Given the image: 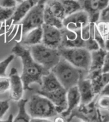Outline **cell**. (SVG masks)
Here are the masks:
<instances>
[{"label":"cell","mask_w":109,"mask_h":122,"mask_svg":"<svg viewBox=\"0 0 109 122\" xmlns=\"http://www.w3.org/2000/svg\"><path fill=\"white\" fill-rule=\"evenodd\" d=\"M12 54L20 57L22 63V72L20 76L23 82L24 89L32 90L31 85L42 84V77L50 71L47 70L33 59L30 50L21 44H16L11 51Z\"/></svg>","instance_id":"cell-1"},{"label":"cell","mask_w":109,"mask_h":122,"mask_svg":"<svg viewBox=\"0 0 109 122\" xmlns=\"http://www.w3.org/2000/svg\"><path fill=\"white\" fill-rule=\"evenodd\" d=\"M84 69H78L72 65L67 60L61 57L59 62L51 69L58 80L65 89L77 86V84L83 77Z\"/></svg>","instance_id":"cell-2"},{"label":"cell","mask_w":109,"mask_h":122,"mask_svg":"<svg viewBox=\"0 0 109 122\" xmlns=\"http://www.w3.org/2000/svg\"><path fill=\"white\" fill-rule=\"evenodd\" d=\"M26 109L32 118H49L58 114L53 103L46 97L38 93L28 100Z\"/></svg>","instance_id":"cell-3"},{"label":"cell","mask_w":109,"mask_h":122,"mask_svg":"<svg viewBox=\"0 0 109 122\" xmlns=\"http://www.w3.org/2000/svg\"><path fill=\"white\" fill-rule=\"evenodd\" d=\"M29 50L36 62L49 71H51L61 58L58 48L49 47L42 42L30 46Z\"/></svg>","instance_id":"cell-4"},{"label":"cell","mask_w":109,"mask_h":122,"mask_svg":"<svg viewBox=\"0 0 109 122\" xmlns=\"http://www.w3.org/2000/svg\"><path fill=\"white\" fill-rule=\"evenodd\" d=\"M63 58L78 69L88 71L90 66V51L84 47H65L58 48Z\"/></svg>","instance_id":"cell-5"},{"label":"cell","mask_w":109,"mask_h":122,"mask_svg":"<svg viewBox=\"0 0 109 122\" xmlns=\"http://www.w3.org/2000/svg\"><path fill=\"white\" fill-rule=\"evenodd\" d=\"M46 2V0H40V2L28 11V13L20 21L22 25V36L30 30L42 26L44 23V16Z\"/></svg>","instance_id":"cell-6"},{"label":"cell","mask_w":109,"mask_h":122,"mask_svg":"<svg viewBox=\"0 0 109 122\" xmlns=\"http://www.w3.org/2000/svg\"><path fill=\"white\" fill-rule=\"evenodd\" d=\"M89 23L90 15L83 9L66 16L63 20L64 28L70 30H80Z\"/></svg>","instance_id":"cell-7"},{"label":"cell","mask_w":109,"mask_h":122,"mask_svg":"<svg viewBox=\"0 0 109 122\" xmlns=\"http://www.w3.org/2000/svg\"><path fill=\"white\" fill-rule=\"evenodd\" d=\"M43 29V40L42 43L53 48H58L62 44V32L61 29L54 26L44 23L42 25Z\"/></svg>","instance_id":"cell-8"},{"label":"cell","mask_w":109,"mask_h":122,"mask_svg":"<svg viewBox=\"0 0 109 122\" xmlns=\"http://www.w3.org/2000/svg\"><path fill=\"white\" fill-rule=\"evenodd\" d=\"M10 80V97L15 101H20L23 95L24 86L21 77L16 68H12L9 74Z\"/></svg>","instance_id":"cell-9"},{"label":"cell","mask_w":109,"mask_h":122,"mask_svg":"<svg viewBox=\"0 0 109 122\" xmlns=\"http://www.w3.org/2000/svg\"><path fill=\"white\" fill-rule=\"evenodd\" d=\"M41 95H44L49 98L53 104L55 106L58 113H62L67 108L66 103V89L64 87H60L56 90L46 92L38 93Z\"/></svg>","instance_id":"cell-10"},{"label":"cell","mask_w":109,"mask_h":122,"mask_svg":"<svg viewBox=\"0 0 109 122\" xmlns=\"http://www.w3.org/2000/svg\"><path fill=\"white\" fill-rule=\"evenodd\" d=\"M77 86L79 91L80 96H81V103L82 104H88L91 103L96 95L92 83L90 79L89 78H82L78 81Z\"/></svg>","instance_id":"cell-11"},{"label":"cell","mask_w":109,"mask_h":122,"mask_svg":"<svg viewBox=\"0 0 109 122\" xmlns=\"http://www.w3.org/2000/svg\"><path fill=\"white\" fill-rule=\"evenodd\" d=\"M66 103L67 108L64 112L60 113L63 117H67L81 103V96L77 86L66 90Z\"/></svg>","instance_id":"cell-12"},{"label":"cell","mask_w":109,"mask_h":122,"mask_svg":"<svg viewBox=\"0 0 109 122\" xmlns=\"http://www.w3.org/2000/svg\"><path fill=\"white\" fill-rule=\"evenodd\" d=\"M39 2L40 0H23L16 5L11 19H12L14 22H20L28 13V11Z\"/></svg>","instance_id":"cell-13"},{"label":"cell","mask_w":109,"mask_h":122,"mask_svg":"<svg viewBox=\"0 0 109 122\" xmlns=\"http://www.w3.org/2000/svg\"><path fill=\"white\" fill-rule=\"evenodd\" d=\"M60 87L63 86L55 75L50 71L48 74L44 75L42 77V84L40 85V89L37 91V93L52 92Z\"/></svg>","instance_id":"cell-14"},{"label":"cell","mask_w":109,"mask_h":122,"mask_svg":"<svg viewBox=\"0 0 109 122\" xmlns=\"http://www.w3.org/2000/svg\"><path fill=\"white\" fill-rule=\"evenodd\" d=\"M106 53L107 50L102 48L90 51V66L88 71H102Z\"/></svg>","instance_id":"cell-15"},{"label":"cell","mask_w":109,"mask_h":122,"mask_svg":"<svg viewBox=\"0 0 109 122\" xmlns=\"http://www.w3.org/2000/svg\"><path fill=\"white\" fill-rule=\"evenodd\" d=\"M43 40V29L42 26L34 28L28 30L22 36L21 43L25 46H32L42 42Z\"/></svg>","instance_id":"cell-16"},{"label":"cell","mask_w":109,"mask_h":122,"mask_svg":"<svg viewBox=\"0 0 109 122\" xmlns=\"http://www.w3.org/2000/svg\"><path fill=\"white\" fill-rule=\"evenodd\" d=\"M46 6L54 16L60 20L63 21L66 16L64 8L60 0H46Z\"/></svg>","instance_id":"cell-17"},{"label":"cell","mask_w":109,"mask_h":122,"mask_svg":"<svg viewBox=\"0 0 109 122\" xmlns=\"http://www.w3.org/2000/svg\"><path fill=\"white\" fill-rule=\"evenodd\" d=\"M27 99H20L18 101V107H19V112L16 117L13 120L15 122H28L31 121V116L28 115L27 109L26 108V105L27 103Z\"/></svg>","instance_id":"cell-18"},{"label":"cell","mask_w":109,"mask_h":122,"mask_svg":"<svg viewBox=\"0 0 109 122\" xmlns=\"http://www.w3.org/2000/svg\"><path fill=\"white\" fill-rule=\"evenodd\" d=\"M44 23L47 25H50L54 26L58 28L62 29L64 28L63 21L60 20L58 18L54 16L50 10L45 5V9H44Z\"/></svg>","instance_id":"cell-19"},{"label":"cell","mask_w":109,"mask_h":122,"mask_svg":"<svg viewBox=\"0 0 109 122\" xmlns=\"http://www.w3.org/2000/svg\"><path fill=\"white\" fill-rule=\"evenodd\" d=\"M60 1L64 6L66 16L82 9V5L78 0H60Z\"/></svg>","instance_id":"cell-20"},{"label":"cell","mask_w":109,"mask_h":122,"mask_svg":"<svg viewBox=\"0 0 109 122\" xmlns=\"http://www.w3.org/2000/svg\"><path fill=\"white\" fill-rule=\"evenodd\" d=\"M14 59V54H12L6 57L5 60L0 62V77H6V70H7L9 64Z\"/></svg>","instance_id":"cell-21"},{"label":"cell","mask_w":109,"mask_h":122,"mask_svg":"<svg viewBox=\"0 0 109 122\" xmlns=\"http://www.w3.org/2000/svg\"><path fill=\"white\" fill-rule=\"evenodd\" d=\"M95 25L99 34L105 40L109 34V23L105 22H100L97 24L95 23Z\"/></svg>","instance_id":"cell-22"},{"label":"cell","mask_w":109,"mask_h":122,"mask_svg":"<svg viewBox=\"0 0 109 122\" xmlns=\"http://www.w3.org/2000/svg\"><path fill=\"white\" fill-rule=\"evenodd\" d=\"M15 8H5L0 7V22L8 20L13 16Z\"/></svg>","instance_id":"cell-23"},{"label":"cell","mask_w":109,"mask_h":122,"mask_svg":"<svg viewBox=\"0 0 109 122\" xmlns=\"http://www.w3.org/2000/svg\"><path fill=\"white\" fill-rule=\"evenodd\" d=\"M96 107L101 109H109V96L105 95H100L96 102Z\"/></svg>","instance_id":"cell-24"},{"label":"cell","mask_w":109,"mask_h":122,"mask_svg":"<svg viewBox=\"0 0 109 122\" xmlns=\"http://www.w3.org/2000/svg\"><path fill=\"white\" fill-rule=\"evenodd\" d=\"M10 88V80L9 77H0V94L5 92L6 91L9 90Z\"/></svg>","instance_id":"cell-25"},{"label":"cell","mask_w":109,"mask_h":122,"mask_svg":"<svg viewBox=\"0 0 109 122\" xmlns=\"http://www.w3.org/2000/svg\"><path fill=\"white\" fill-rule=\"evenodd\" d=\"M98 115V120L101 121H109V109H96Z\"/></svg>","instance_id":"cell-26"},{"label":"cell","mask_w":109,"mask_h":122,"mask_svg":"<svg viewBox=\"0 0 109 122\" xmlns=\"http://www.w3.org/2000/svg\"><path fill=\"white\" fill-rule=\"evenodd\" d=\"M9 99L8 100H0V121H1L5 113L7 112L10 107Z\"/></svg>","instance_id":"cell-27"},{"label":"cell","mask_w":109,"mask_h":122,"mask_svg":"<svg viewBox=\"0 0 109 122\" xmlns=\"http://www.w3.org/2000/svg\"><path fill=\"white\" fill-rule=\"evenodd\" d=\"M17 4L16 0H0V7L5 8H15Z\"/></svg>","instance_id":"cell-28"},{"label":"cell","mask_w":109,"mask_h":122,"mask_svg":"<svg viewBox=\"0 0 109 122\" xmlns=\"http://www.w3.org/2000/svg\"><path fill=\"white\" fill-rule=\"evenodd\" d=\"M102 72H109V51H107L105 54V60H104V64L102 69Z\"/></svg>","instance_id":"cell-29"},{"label":"cell","mask_w":109,"mask_h":122,"mask_svg":"<svg viewBox=\"0 0 109 122\" xmlns=\"http://www.w3.org/2000/svg\"><path fill=\"white\" fill-rule=\"evenodd\" d=\"M109 0H99V8L101 12L103 11L108 5Z\"/></svg>","instance_id":"cell-30"},{"label":"cell","mask_w":109,"mask_h":122,"mask_svg":"<svg viewBox=\"0 0 109 122\" xmlns=\"http://www.w3.org/2000/svg\"><path fill=\"white\" fill-rule=\"evenodd\" d=\"M100 95H105L109 96V83L108 84H106L104 86V88L102 89V90L100 92Z\"/></svg>","instance_id":"cell-31"},{"label":"cell","mask_w":109,"mask_h":122,"mask_svg":"<svg viewBox=\"0 0 109 122\" xmlns=\"http://www.w3.org/2000/svg\"><path fill=\"white\" fill-rule=\"evenodd\" d=\"M105 48L107 51H109V34L105 40Z\"/></svg>","instance_id":"cell-32"},{"label":"cell","mask_w":109,"mask_h":122,"mask_svg":"<svg viewBox=\"0 0 109 122\" xmlns=\"http://www.w3.org/2000/svg\"><path fill=\"white\" fill-rule=\"evenodd\" d=\"M102 16H105L108 13H109V3H108V7L102 12Z\"/></svg>","instance_id":"cell-33"},{"label":"cell","mask_w":109,"mask_h":122,"mask_svg":"<svg viewBox=\"0 0 109 122\" xmlns=\"http://www.w3.org/2000/svg\"><path fill=\"white\" fill-rule=\"evenodd\" d=\"M16 1H17V2H18V3H20V2H22V1H23V0H16Z\"/></svg>","instance_id":"cell-34"}]
</instances>
